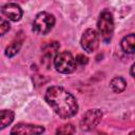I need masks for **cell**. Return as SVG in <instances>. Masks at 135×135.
<instances>
[{"label":"cell","mask_w":135,"mask_h":135,"mask_svg":"<svg viewBox=\"0 0 135 135\" xmlns=\"http://www.w3.org/2000/svg\"><path fill=\"white\" fill-rule=\"evenodd\" d=\"M58 49H59V43H58V42H56V41H53V42L49 43L47 45H45V46L43 47L44 59L50 60V58H51L54 54H56V53H57Z\"/></svg>","instance_id":"4fadbf2b"},{"label":"cell","mask_w":135,"mask_h":135,"mask_svg":"<svg viewBox=\"0 0 135 135\" xmlns=\"http://www.w3.org/2000/svg\"><path fill=\"white\" fill-rule=\"evenodd\" d=\"M54 66L57 72L62 73V74H70L75 71L76 69V63L73 55L68 52H61L57 53L54 57Z\"/></svg>","instance_id":"3957f363"},{"label":"cell","mask_w":135,"mask_h":135,"mask_svg":"<svg viewBox=\"0 0 135 135\" xmlns=\"http://www.w3.org/2000/svg\"><path fill=\"white\" fill-rule=\"evenodd\" d=\"M14 117H15V114L11 110L0 111V130L5 129L6 127H8L13 122Z\"/></svg>","instance_id":"30bf717a"},{"label":"cell","mask_w":135,"mask_h":135,"mask_svg":"<svg viewBox=\"0 0 135 135\" xmlns=\"http://www.w3.org/2000/svg\"><path fill=\"white\" fill-rule=\"evenodd\" d=\"M98 135H105V133H99Z\"/></svg>","instance_id":"d6986e66"},{"label":"cell","mask_w":135,"mask_h":135,"mask_svg":"<svg viewBox=\"0 0 135 135\" xmlns=\"http://www.w3.org/2000/svg\"><path fill=\"white\" fill-rule=\"evenodd\" d=\"M102 118V112L98 109H92L88 110L81 120H80V128L82 131H91L94 128L97 127V124L101 121Z\"/></svg>","instance_id":"5b68a950"},{"label":"cell","mask_w":135,"mask_h":135,"mask_svg":"<svg viewBox=\"0 0 135 135\" xmlns=\"http://www.w3.org/2000/svg\"><path fill=\"white\" fill-rule=\"evenodd\" d=\"M120 46L123 52L128 54H133L135 51V35L131 33L126 37H123L120 42Z\"/></svg>","instance_id":"9c48e42d"},{"label":"cell","mask_w":135,"mask_h":135,"mask_svg":"<svg viewBox=\"0 0 135 135\" xmlns=\"http://www.w3.org/2000/svg\"><path fill=\"white\" fill-rule=\"evenodd\" d=\"M97 30L98 35L101 36L104 42H109L112 39L114 33V19L110 11L104 9L101 12L97 21Z\"/></svg>","instance_id":"7a4b0ae2"},{"label":"cell","mask_w":135,"mask_h":135,"mask_svg":"<svg viewBox=\"0 0 135 135\" xmlns=\"http://www.w3.org/2000/svg\"><path fill=\"white\" fill-rule=\"evenodd\" d=\"M21 45H22V39H21V40H19V39L14 40V41L5 49V55H6L7 57H13V56H15V55L19 52Z\"/></svg>","instance_id":"7c38bea8"},{"label":"cell","mask_w":135,"mask_h":135,"mask_svg":"<svg viewBox=\"0 0 135 135\" xmlns=\"http://www.w3.org/2000/svg\"><path fill=\"white\" fill-rule=\"evenodd\" d=\"M75 59V63L76 64H80V65H83V64H86L88 63V58L84 56V55H82V54H79V55H77L76 56V58H74Z\"/></svg>","instance_id":"2e32d148"},{"label":"cell","mask_w":135,"mask_h":135,"mask_svg":"<svg viewBox=\"0 0 135 135\" xmlns=\"http://www.w3.org/2000/svg\"><path fill=\"white\" fill-rule=\"evenodd\" d=\"M130 135H134V131H132V132L130 133Z\"/></svg>","instance_id":"ac0fdd59"},{"label":"cell","mask_w":135,"mask_h":135,"mask_svg":"<svg viewBox=\"0 0 135 135\" xmlns=\"http://www.w3.org/2000/svg\"><path fill=\"white\" fill-rule=\"evenodd\" d=\"M2 14L12 21H19L22 17V8L17 3H6L2 6Z\"/></svg>","instance_id":"ba28073f"},{"label":"cell","mask_w":135,"mask_h":135,"mask_svg":"<svg viewBox=\"0 0 135 135\" xmlns=\"http://www.w3.org/2000/svg\"><path fill=\"white\" fill-rule=\"evenodd\" d=\"M110 85L112 88V90L115 92V93H121L122 91H124L126 86H127V82L123 78L121 77H114L111 82H110Z\"/></svg>","instance_id":"8fae6325"},{"label":"cell","mask_w":135,"mask_h":135,"mask_svg":"<svg viewBox=\"0 0 135 135\" xmlns=\"http://www.w3.org/2000/svg\"><path fill=\"white\" fill-rule=\"evenodd\" d=\"M43 132L44 128L42 126L20 122L13 127L11 135H40Z\"/></svg>","instance_id":"52a82bcc"},{"label":"cell","mask_w":135,"mask_h":135,"mask_svg":"<svg viewBox=\"0 0 135 135\" xmlns=\"http://www.w3.org/2000/svg\"><path fill=\"white\" fill-rule=\"evenodd\" d=\"M9 27H11L9 26V22L6 19L0 17V36L4 35L6 32H8Z\"/></svg>","instance_id":"9a60e30c"},{"label":"cell","mask_w":135,"mask_h":135,"mask_svg":"<svg viewBox=\"0 0 135 135\" xmlns=\"http://www.w3.org/2000/svg\"><path fill=\"white\" fill-rule=\"evenodd\" d=\"M81 46L88 53L95 52L99 46V35L93 28H88L83 32L80 39Z\"/></svg>","instance_id":"8992f818"},{"label":"cell","mask_w":135,"mask_h":135,"mask_svg":"<svg viewBox=\"0 0 135 135\" xmlns=\"http://www.w3.org/2000/svg\"><path fill=\"white\" fill-rule=\"evenodd\" d=\"M44 99L52 110L63 119L73 117L78 111L76 98L62 86L53 85L47 88Z\"/></svg>","instance_id":"6da1fadb"},{"label":"cell","mask_w":135,"mask_h":135,"mask_svg":"<svg viewBox=\"0 0 135 135\" xmlns=\"http://www.w3.org/2000/svg\"><path fill=\"white\" fill-rule=\"evenodd\" d=\"M54 25H55V18H54V16L49 14V13H46V12H41L34 19L33 30L37 34L45 35V34H47L53 28Z\"/></svg>","instance_id":"277c9868"},{"label":"cell","mask_w":135,"mask_h":135,"mask_svg":"<svg viewBox=\"0 0 135 135\" xmlns=\"http://www.w3.org/2000/svg\"><path fill=\"white\" fill-rule=\"evenodd\" d=\"M75 127L72 123H65L60 126L56 130V135H74Z\"/></svg>","instance_id":"5bb4252c"},{"label":"cell","mask_w":135,"mask_h":135,"mask_svg":"<svg viewBox=\"0 0 135 135\" xmlns=\"http://www.w3.org/2000/svg\"><path fill=\"white\" fill-rule=\"evenodd\" d=\"M134 66H135V64L133 63V64L131 65V71H130V75H131V77H134Z\"/></svg>","instance_id":"e0dca14e"}]
</instances>
